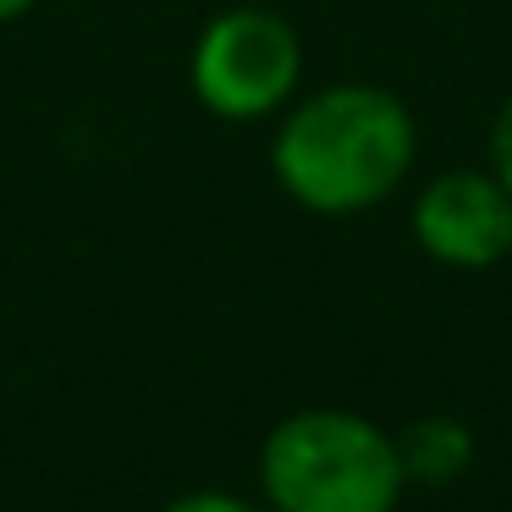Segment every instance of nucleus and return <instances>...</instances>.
Masks as SVG:
<instances>
[{
	"mask_svg": "<svg viewBox=\"0 0 512 512\" xmlns=\"http://www.w3.org/2000/svg\"><path fill=\"white\" fill-rule=\"evenodd\" d=\"M419 149L408 105L375 83H331L287 111L270 171L292 204L314 215H358L402 188Z\"/></svg>",
	"mask_w": 512,
	"mask_h": 512,
	"instance_id": "f257e3e1",
	"label": "nucleus"
},
{
	"mask_svg": "<svg viewBox=\"0 0 512 512\" xmlns=\"http://www.w3.org/2000/svg\"><path fill=\"white\" fill-rule=\"evenodd\" d=\"M397 435L353 408H298L259 446V490L270 512H397Z\"/></svg>",
	"mask_w": 512,
	"mask_h": 512,
	"instance_id": "f03ea898",
	"label": "nucleus"
},
{
	"mask_svg": "<svg viewBox=\"0 0 512 512\" xmlns=\"http://www.w3.org/2000/svg\"><path fill=\"white\" fill-rule=\"evenodd\" d=\"M188 78L210 116L259 122L292 100L303 78V45L287 17L265 12V6H232L204 23Z\"/></svg>",
	"mask_w": 512,
	"mask_h": 512,
	"instance_id": "7ed1b4c3",
	"label": "nucleus"
},
{
	"mask_svg": "<svg viewBox=\"0 0 512 512\" xmlns=\"http://www.w3.org/2000/svg\"><path fill=\"white\" fill-rule=\"evenodd\" d=\"M413 237L441 265L490 270L512 254V193L490 171H441L413 199Z\"/></svg>",
	"mask_w": 512,
	"mask_h": 512,
	"instance_id": "20e7f679",
	"label": "nucleus"
},
{
	"mask_svg": "<svg viewBox=\"0 0 512 512\" xmlns=\"http://www.w3.org/2000/svg\"><path fill=\"white\" fill-rule=\"evenodd\" d=\"M397 457H402L408 485H452L474 463V435H468V424L446 419V413H430V419L408 424L397 435Z\"/></svg>",
	"mask_w": 512,
	"mask_h": 512,
	"instance_id": "39448f33",
	"label": "nucleus"
},
{
	"mask_svg": "<svg viewBox=\"0 0 512 512\" xmlns=\"http://www.w3.org/2000/svg\"><path fill=\"white\" fill-rule=\"evenodd\" d=\"M490 177L512 193V94L501 100L496 122H490Z\"/></svg>",
	"mask_w": 512,
	"mask_h": 512,
	"instance_id": "423d86ee",
	"label": "nucleus"
},
{
	"mask_svg": "<svg viewBox=\"0 0 512 512\" xmlns=\"http://www.w3.org/2000/svg\"><path fill=\"white\" fill-rule=\"evenodd\" d=\"M160 512H259V507L243 496H232V490H188V496L166 501Z\"/></svg>",
	"mask_w": 512,
	"mask_h": 512,
	"instance_id": "0eeeda50",
	"label": "nucleus"
},
{
	"mask_svg": "<svg viewBox=\"0 0 512 512\" xmlns=\"http://www.w3.org/2000/svg\"><path fill=\"white\" fill-rule=\"evenodd\" d=\"M34 6H39V0H0V28H6V23H17V17H28Z\"/></svg>",
	"mask_w": 512,
	"mask_h": 512,
	"instance_id": "6e6552de",
	"label": "nucleus"
}]
</instances>
